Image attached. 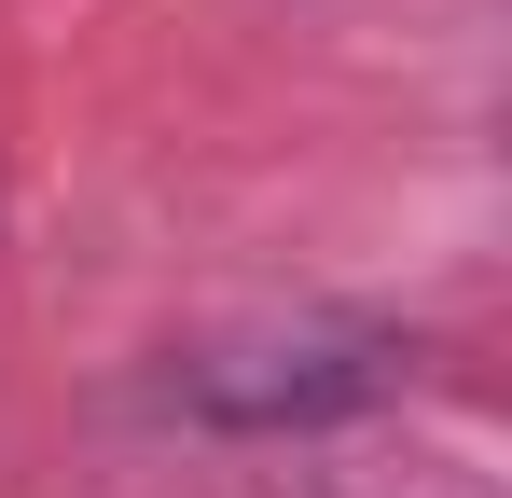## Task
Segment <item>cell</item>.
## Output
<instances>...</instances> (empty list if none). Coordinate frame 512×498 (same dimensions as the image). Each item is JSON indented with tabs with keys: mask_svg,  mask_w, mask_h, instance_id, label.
<instances>
[{
	"mask_svg": "<svg viewBox=\"0 0 512 498\" xmlns=\"http://www.w3.org/2000/svg\"><path fill=\"white\" fill-rule=\"evenodd\" d=\"M388 374H402L388 332H263V346H194V360L167 374V402L208 415V429H291V415L374 402Z\"/></svg>",
	"mask_w": 512,
	"mask_h": 498,
	"instance_id": "obj_1",
	"label": "cell"
}]
</instances>
